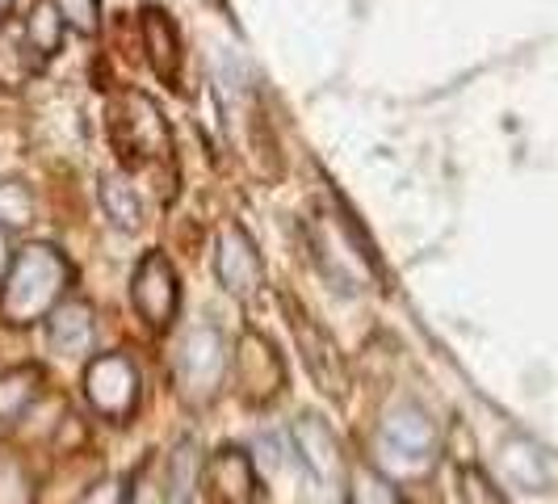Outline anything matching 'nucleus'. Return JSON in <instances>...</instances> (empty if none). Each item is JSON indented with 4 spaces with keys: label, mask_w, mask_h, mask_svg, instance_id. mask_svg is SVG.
<instances>
[{
    "label": "nucleus",
    "mask_w": 558,
    "mask_h": 504,
    "mask_svg": "<svg viewBox=\"0 0 558 504\" xmlns=\"http://www.w3.org/2000/svg\"><path fill=\"white\" fill-rule=\"evenodd\" d=\"M210 483L219 488V496L227 504H244L252 501V492H256V471H252V458L244 449L235 446H223L215 454V463H210Z\"/></svg>",
    "instance_id": "nucleus-13"
},
{
    "label": "nucleus",
    "mask_w": 558,
    "mask_h": 504,
    "mask_svg": "<svg viewBox=\"0 0 558 504\" xmlns=\"http://www.w3.org/2000/svg\"><path fill=\"white\" fill-rule=\"evenodd\" d=\"M294 336H299V349H303V362H307L311 379L319 383V392L328 395H344V362H340V353H336L332 336L324 333L311 315L303 311H294Z\"/></svg>",
    "instance_id": "nucleus-9"
},
{
    "label": "nucleus",
    "mask_w": 558,
    "mask_h": 504,
    "mask_svg": "<svg viewBox=\"0 0 558 504\" xmlns=\"http://www.w3.org/2000/svg\"><path fill=\"white\" fill-rule=\"evenodd\" d=\"M143 47H147V59L156 68V76L165 81H177V68H181V38H177V26L165 9H143Z\"/></svg>",
    "instance_id": "nucleus-12"
},
{
    "label": "nucleus",
    "mask_w": 558,
    "mask_h": 504,
    "mask_svg": "<svg viewBox=\"0 0 558 504\" xmlns=\"http://www.w3.org/2000/svg\"><path fill=\"white\" fill-rule=\"evenodd\" d=\"M29 215H34V197L17 181H0V227L9 231L17 224H29Z\"/></svg>",
    "instance_id": "nucleus-24"
},
{
    "label": "nucleus",
    "mask_w": 558,
    "mask_h": 504,
    "mask_svg": "<svg viewBox=\"0 0 558 504\" xmlns=\"http://www.w3.org/2000/svg\"><path fill=\"white\" fill-rule=\"evenodd\" d=\"M38 387H43V370L38 365L4 370L0 374V424H13V420L22 417L29 404L38 399Z\"/></svg>",
    "instance_id": "nucleus-15"
},
{
    "label": "nucleus",
    "mask_w": 558,
    "mask_h": 504,
    "mask_svg": "<svg viewBox=\"0 0 558 504\" xmlns=\"http://www.w3.org/2000/svg\"><path fill=\"white\" fill-rule=\"evenodd\" d=\"M72 286V265L51 244H26L13 256L4 286H0V320L9 328H26L47 320L63 303Z\"/></svg>",
    "instance_id": "nucleus-1"
},
{
    "label": "nucleus",
    "mask_w": 558,
    "mask_h": 504,
    "mask_svg": "<svg viewBox=\"0 0 558 504\" xmlns=\"http://www.w3.org/2000/svg\"><path fill=\"white\" fill-rule=\"evenodd\" d=\"M38 68H43V59L29 47L26 29L4 22L0 26V84L4 88H22Z\"/></svg>",
    "instance_id": "nucleus-14"
},
{
    "label": "nucleus",
    "mask_w": 558,
    "mask_h": 504,
    "mask_svg": "<svg viewBox=\"0 0 558 504\" xmlns=\"http://www.w3.org/2000/svg\"><path fill=\"white\" fill-rule=\"evenodd\" d=\"M13 256H17V252H13V240H9V231L0 227V281H4V274H9V265H13Z\"/></svg>",
    "instance_id": "nucleus-27"
},
{
    "label": "nucleus",
    "mask_w": 558,
    "mask_h": 504,
    "mask_svg": "<svg viewBox=\"0 0 558 504\" xmlns=\"http://www.w3.org/2000/svg\"><path fill=\"white\" fill-rule=\"evenodd\" d=\"M131 303L151 328L172 324V315L181 308V286H177V274H172L165 252H143L135 278H131Z\"/></svg>",
    "instance_id": "nucleus-6"
},
{
    "label": "nucleus",
    "mask_w": 558,
    "mask_h": 504,
    "mask_svg": "<svg viewBox=\"0 0 558 504\" xmlns=\"http://www.w3.org/2000/svg\"><path fill=\"white\" fill-rule=\"evenodd\" d=\"M458 496H462V504H508L500 488L483 476L475 463H466V467L458 471Z\"/></svg>",
    "instance_id": "nucleus-23"
},
{
    "label": "nucleus",
    "mask_w": 558,
    "mask_h": 504,
    "mask_svg": "<svg viewBox=\"0 0 558 504\" xmlns=\"http://www.w3.org/2000/svg\"><path fill=\"white\" fill-rule=\"evenodd\" d=\"M227 374V345L215 324H197L177 349V387L185 404H210Z\"/></svg>",
    "instance_id": "nucleus-3"
},
{
    "label": "nucleus",
    "mask_w": 558,
    "mask_h": 504,
    "mask_svg": "<svg viewBox=\"0 0 558 504\" xmlns=\"http://www.w3.org/2000/svg\"><path fill=\"white\" fill-rule=\"evenodd\" d=\"M0 504H34V479L13 454H0Z\"/></svg>",
    "instance_id": "nucleus-22"
},
{
    "label": "nucleus",
    "mask_w": 558,
    "mask_h": 504,
    "mask_svg": "<svg viewBox=\"0 0 558 504\" xmlns=\"http://www.w3.org/2000/svg\"><path fill=\"white\" fill-rule=\"evenodd\" d=\"M126 504H168V467L160 458H147L140 471H135Z\"/></svg>",
    "instance_id": "nucleus-21"
},
{
    "label": "nucleus",
    "mask_w": 558,
    "mask_h": 504,
    "mask_svg": "<svg viewBox=\"0 0 558 504\" xmlns=\"http://www.w3.org/2000/svg\"><path fill=\"white\" fill-rule=\"evenodd\" d=\"M51 4L76 34H97L101 29V0H51Z\"/></svg>",
    "instance_id": "nucleus-25"
},
{
    "label": "nucleus",
    "mask_w": 558,
    "mask_h": 504,
    "mask_svg": "<svg viewBox=\"0 0 558 504\" xmlns=\"http://www.w3.org/2000/svg\"><path fill=\"white\" fill-rule=\"evenodd\" d=\"M378 449L387 463H399L403 476H420L437 458V424L420 404L403 399V404L387 408L383 429H378Z\"/></svg>",
    "instance_id": "nucleus-2"
},
{
    "label": "nucleus",
    "mask_w": 558,
    "mask_h": 504,
    "mask_svg": "<svg viewBox=\"0 0 558 504\" xmlns=\"http://www.w3.org/2000/svg\"><path fill=\"white\" fill-rule=\"evenodd\" d=\"M101 206H106V215L113 219V227H122V231H135L143 219L140 194H135L131 181H122V177H106V181H101Z\"/></svg>",
    "instance_id": "nucleus-18"
},
{
    "label": "nucleus",
    "mask_w": 558,
    "mask_h": 504,
    "mask_svg": "<svg viewBox=\"0 0 558 504\" xmlns=\"http://www.w3.org/2000/svg\"><path fill=\"white\" fill-rule=\"evenodd\" d=\"M22 29H26L29 47L38 51V59H51L59 47H63V29H68V22L59 17V9L51 4V0H38V4L26 13Z\"/></svg>",
    "instance_id": "nucleus-17"
},
{
    "label": "nucleus",
    "mask_w": 558,
    "mask_h": 504,
    "mask_svg": "<svg viewBox=\"0 0 558 504\" xmlns=\"http://www.w3.org/2000/svg\"><path fill=\"white\" fill-rule=\"evenodd\" d=\"M9 9H13V0H0V26L9 22Z\"/></svg>",
    "instance_id": "nucleus-28"
},
{
    "label": "nucleus",
    "mask_w": 558,
    "mask_h": 504,
    "mask_svg": "<svg viewBox=\"0 0 558 504\" xmlns=\"http://www.w3.org/2000/svg\"><path fill=\"white\" fill-rule=\"evenodd\" d=\"M140 365L126 353H101L84 365V399L101 420H113V424L131 420V412L140 408Z\"/></svg>",
    "instance_id": "nucleus-4"
},
{
    "label": "nucleus",
    "mask_w": 558,
    "mask_h": 504,
    "mask_svg": "<svg viewBox=\"0 0 558 504\" xmlns=\"http://www.w3.org/2000/svg\"><path fill=\"white\" fill-rule=\"evenodd\" d=\"M215 274L223 281L227 295H252L260 281H265V261L252 244V236L240 224L223 227L219 236V252H215Z\"/></svg>",
    "instance_id": "nucleus-8"
},
{
    "label": "nucleus",
    "mask_w": 558,
    "mask_h": 504,
    "mask_svg": "<svg viewBox=\"0 0 558 504\" xmlns=\"http://www.w3.org/2000/svg\"><path fill=\"white\" fill-rule=\"evenodd\" d=\"M235 383H240L244 399H252V404H265V399H274L281 392L286 365H281L278 349L265 336H240V345H235Z\"/></svg>",
    "instance_id": "nucleus-7"
},
{
    "label": "nucleus",
    "mask_w": 558,
    "mask_h": 504,
    "mask_svg": "<svg viewBox=\"0 0 558 504\" xmlns=\"http://www.w3.org/2000/svg\"><path fill=\"white\" fill-rule=\"evenodd\" d=\"M110 131H113V143H118V156L126 165H140V160L160 156V147L168 143L160 113H156L151 101H143V97H126L122 106H113Z\"/></svg>",
    "instance_id": "nucleus-5"
},
{
    "label": "nucleus",
    "mask_w": 558,
    "mask_h": 504,
    "mask_svg": "<svg viewBox=\"0 0 558 504\" xmlns=\"http://www.w3.org/2000/svg\"><path fill=\"white\" fill-rule=\"evenodd\" d=\"M500 463H504V476L512 479L517 488H525V492H542V488H546V467H542V454H537L530 442H521V437L504 442Z\"/></svg>",
    "instance_id": "nucleus-16"
},
{
    "label": "nucleus",
    "mask_w": 558,
    "mask_h": 504,
    "mask_svg": "<svg viewBox=\"0 0 558 504\" xmlns=\"http://www.w3.org/2000/svg\"><path fill=\"white\" fill-rule=\"evenodd\" d=\"M294 449H299L303 467H307L319 483H332V479L340 476V467H344L336 433L315 417V412H303V417L294 420Z\"/></svg>",
    "instance_id": "nucleus-10"
},
{
    "label": "nucleus",
    "mask_w": 558,
    "mask_h": 504,
    "mask_svg": "<svg viewBox=\"0 0 558 504\" xmlns=\"http://www.w3.org/2000/svg\"><path fill=\"white\" fill-rule=\"evenodd\" d=\"M349 504H403L395 479H387L378 467H353L349 471Z\"/></svg>",
    "instance_id": "nucleus-19"
},
{
    "label": "nucleus",
    "mask_w": 558,
    "mask_h": 504,
    "mask_svg": "<svg viewBox=\"0 0 558 504\" xmlns=\"http://www.w3.org/2000/svg\"><path fill=\"white\" fill-rule=\"evenodd\" d=\"M197 467H202L197 446L194 442H181L177 454L168 458V504H190L197 488Z\"/></svg>",
    "instance_id": "nucleus-20"
},
{
    "label": "nucleus",
    "mask_w": 558,
    "mask_h": 504,
    "mask_svg": "<svg viewBox=\"0 0 558 504\" xmlns=\"http://www.w3.org/2000/svg\"><path fill=\"white\" fill-rule=\"evenodd\" d=\"M93 303L84 299H63L51 315H47V336H51V349L59 358H84L88 345H93Z\"/></svg>",
    "instance_id": "nucleus-11"
},
{
    "label": "nucleus",
    "mask_w": 558,
    "mask_h": 504,
    "mask_svg": "<svg viewBox=\"0 0 558 504\" xmlns=\"http://www.w3.org/2000/svg\"><path fill=\"white\" fill-rule=\"evenodd\" d=\"M76 504H126V488H122L118 479H101V483H93Z\"/></svg>",
    "instance_id": "nucleus-26"
}]
</instances>
